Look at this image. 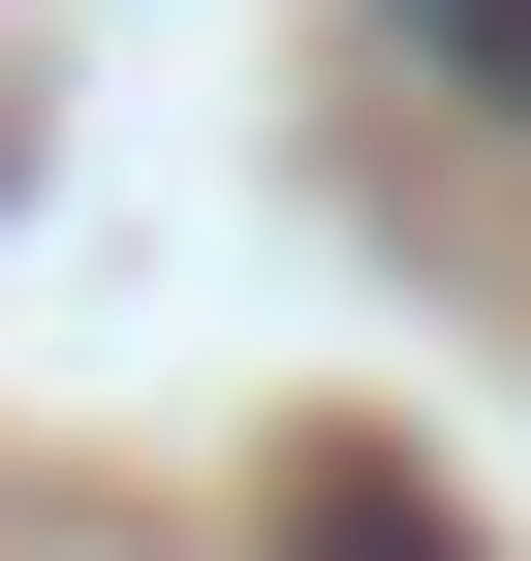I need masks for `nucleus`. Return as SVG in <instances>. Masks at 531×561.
Wrapping results in <instances>:
<instances>
[{"label":"nucleus","mask_w":531,"mask_h":561,"mask_svg":"<svg viewBox=\"0 0 531 561\" xmlns=\"http://www.w3.org/2000/svg\"><path fill=\"white\" fill-rule=\"evenodd\" d=\"M407 62H438L470 125H531V0H407Z\"/></svg>","instance_id":"1"}]
</instances>
